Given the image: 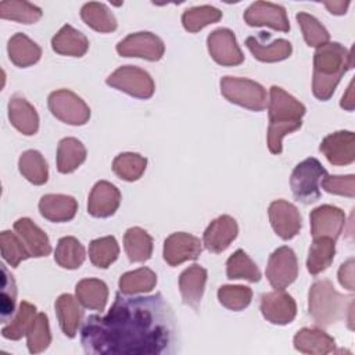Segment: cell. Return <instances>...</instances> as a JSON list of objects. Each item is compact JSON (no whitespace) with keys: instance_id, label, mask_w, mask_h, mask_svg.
<instances>
[{"instance_id":"obj_27","label":"cell","mask_w":355,"mask_h":355,"mask_svg":"<svg viewBox=\"0 0 355 355\" xmlns=\"http://www.w3.org/2000/svg\"><path fill=\"white\" fill-rule=\"evenodd\" d=\"M79 304L80 302L78 301V298L71 294H61L54 304L60 327L62 333L69 338L76 336L78 327L82 322L83 312Z\"/></svg>"},{"instance_id":"obj_25","label":"cell","mask_w":355,"mask_h":355,"mask_svg":"<svg viewBox=\"0 0 355 355\" xmlns=\"http://www.w3.org/2000/svg\"><path fill=\"white\" fill-rule=\"evenodd\" d=\"M51 47L61 55L82 57L89 50V40L82 32L67 24L53 36Z\"/></svg>"},{"instance_id":"obj_45","label":"cell","mask_w":355,"mask_h":355,"mask_svg":"<svg viewBox=\"0 0 355 355\" xmlns=\"http://www.w3.org/2000/svg\"><path fill=\"white\" fill-rule=\"evenodd\" d=\"M0 248H1L3 259L11 268H17L22 261L31 258V254L28 252V250H26L25 244L22 243V240L19 239V236L10 230L1 232Z\"/></svg>"},{"instance_id":"obj_6","label":"cell","mask_w":355,"mask_h":355,"mask_svg":"<svg viewBox=\"0 0 355 355\" xmlns=\"http://www.w3.org/2000/svg\"><path fill=\"white\" fill-rule=\"evenodd\" d=\"M220 93L227 101L250 111H262L268 105L263 86L247 78L223 76L220 79Z\"/></svg>"},{"instance_id":"obj_14","label":"cell","mask_w":355,"mask_h":355,"mask_svg":"<svg viewBox=\"0 0 355 355\" xmlns=\"http://www.w3.org/2000/svg\"><path fill=\"white\" fill-rule=\"evenodd\" d=\"M268 214L270 225L280 239L290 240L300 233L302 220L294 204L286 200H275L270 202Z\"/></svg>"},{"instance_id":"obj_29","label":"cell","mask_w":355,"mask_h":355,"mask_svg":"<svg viewBox=\"0 0 355 355\" xmlns=\"http://www.w3.org/2000/svg\"><path fill=\"white\" fill-rule=\"evenodd\" d=\"M75 294L80 305L93 311H104L108 300V287L100 279H83L78 282Z\"/></svg>"},{"instance_id":"obj_13","label":"cell","mask_w":355,"mask_h":355,"mask_svg":"<svg viewBox=\"0 0 355 355\" xmlns=\"http://www.w3.org/2000/svg\"><path fill=\"white\" fill-rule=\"evenodd\" d=\"M244 21L250 26H269L280 32L290 31L286 8L270 1L252 3L244 12Z\"/></svg>"},{"instance_id":"obj_4","label":"cell","mask_w":355,"mask_h":355,"mask_svg":"<svg viewBox=\"0 0 355 355\" xmlns=\"http://www.w3.org/2000/svg\"><path fill=\"white\" fill-rule=\"evenodd\" d=\"M354 297L340 294L330 280H316L308 295V312L318 326L326 327L345 318L352 311Z\"/></svg>"},{"instance_id":"obj_39","label":"cell","mask_w":355,"mask_h":355,"mask_svg":"<svg viewBox=\"0 0 355 355\" xmlns=\"http://www.w3.org/2000/svg\"><path fill=\"white\" fill-rule=\"evenodd\" d=\"M42 10L24 0H4L0 3V17L21 24H35L42 18Z\"/></svg>"},{"instance_id":"obj_22","label":"cell","mask_w":355,"mask_h":355,"mask_svg":"<svg viewBox=\"0 0 355 355\" xmlns=\"http://www.w3.org/2000/svg\"><path fill=\"white\" fill-rule=\"evenodd\" d=\"M8 119L25 136H32L39 129V115L35 107L22 96H12L8 101Z\"/></svg>"},{"instance_id":"obj_8","label":"cell","mask_w":355,"mask_h":355,"mask_svg":"<svg viewBox=\"0 0 355 355\" xmlns=\"http://www.w3.org/2000/svg\"><path fill=\"white\" fill-rule=\"evenodd\" d=\"M50 112L64 123L80 126L90 118L89 105L73 92L68 89H60L50 93L49 100Z\"/></svg>"},{"instance_id":"obj_43","label":"cell","mask_w":355,"mask_h":355,"mask_svg":"<svg viewBox=\"0 0 355 355\" xmlns=\"http://www.w3.org/2000/svg\"><path fill=\"white\" fill-rule=\"evenodd\" d=\"M50 343H51V333H50L47 315L43 312H39L26 333L28 349L31 354H39L47 349Z\"/></svg>"},{"instance_id":"obj_21","label":"cell","mask_w":355,"mask_h":355,"mask_svg":"<svg viewBox=\"0 0 355 355\" xmlns=\"http://www.w3.org/2000/svg\"><path fill=\"white\" fill-rule=\"evenodd\" d=\"M39 211L50 222H68L76 215L78 201L67 194H44L39 201Z\"/></svg>"},{"instance_id":"obj_50","label":"cell","mask_w":355,"mask_h":355,"mask_svg":"<svg viewBox=\"0 0 355 355\" xmlns=\"http://www.w3.org/2000/svg\"><path fill=\"white\" fill-rule=\"evenodd\" d=\"M323 4L329 10V12H331L334 15H343V14L347 12L349 1H343V0H338V1H324Z\"/></svg>"},{"instance_id":"obj_51","label":"cell","mask_w":355,"mask_h":355,"mask_svg":"<svg viewBox=\"0 0 355 355\" xmlns=\"http://www.w3.org/2000/svg\"><path fill=\"white\" fill-rule=\"evenodd\" d=\"M354 104H355V97H354V80L349 82L348 87H347V92L341 98V103L340 105L347 110V111H352L354 110Z\"/></svg>"},{"instance_id":"obj_3","label":"cell","mask_w":355,"mask_h":355,"mask_svg":"<svg viewBox=\"0 0 355 355\" xmlns=\"http://www.w3.org/2000/svg\"><path fill=\"white\" fill-rule=\"evenodd\" d=\"M268 110V148L272 154H280L283 137L301 128L306 110L302 103L279 86H272L269 90Z\"/></svg>"},{"instance_id":"obj_35","label":"cell","mask_w":355,"mask_h":355,"mask_svg":"<svg viewBox=\"0 0 355 355\" xmlns=\"http://www.w3.org/2000/svg\"><path fill=\"white\" fill-rule=\"evenodd\" d=\"M21 175L31 183L40 186L49 179V168L43 155L36 150H26L21 154L18 161Z\"/></svg>"},{"instance_id":"obj_17","label":"cell","mask_w":355,"mask_h":355,"mask_svg":"<svg viewBox=\"0 0 355 355\" xmlns=\"http://www.w3.org/2000/svg\"><path fill=\"white\" fill-rule=\"evenodd\" d=\"M319 150L331 165H349L355 161V135L349 130L330 133L322 140Z\"/></svg>"},{"instance_id":"obj_1","label":"cell","mask_w":355,"mask_h":355,"mask_svg":"<svg viewBox=\"0 0 355 355\" xmlns=\"http://www.w3.org/2000/svg\"><path fill=\"white\" fill-rule=\"evenodd\" d=\"M86 354L164 355L178 349L175 315L161 293L148 297L116 294L107 315H90L82 326Z\"/></svg>"},{"instance_id":"obj_44","label":"cell","mask_w":355,"mask_h":355,"mask_svg":"<svg viewBox=\"0 0 355 355\" xmlns=\"http://www.w3.org/2000/svg\"><path fill=\"white\" fill-rule=\"evenodd\" d=\"M297 22L302 31V36L308 46L311 47H320L326 43H329L330 35L327 29L320 24L318 18L308 12H298L295 15Z\"/></svg>"},{"instance_id":"obj_12","label":"cell","mask_w":355,"mask_h":355,"mask_svg":"<svg viewBox=\"0 0 355 355\" xmlns=\"http://www.w3.org/2000/svg\"><path fill=\"white\" fill-rule=\"evenodd\" d=\"M201 244L200 239L190 233H172L164 241V259L171 266H178L186 261H194L201 254Z\"/></svg>"},{"instance_id":"obj_31","label":"cell","mask_w":355,"mask_h":355,"mask_svg":"<svg viewBox=\"0 0 355 355\" xmlns=\"http://www.w3.org/2000/svg\"><path fill=\"white\" fill-rule=\"evenodd\" d=\"M123 247L130 262H146L153 254V239L141 227H129L123 234Z\"/></svg>"},{"instance_id":"obj_48","label":"cell","mask_w":355,"mask_h":355,"mask_svg":"<svg viewBox=\"0 0 355 355\" xmlns=\"http://www.w3.org/2000/svg\"><path fill=\"white\" fill-rule=\"evenodd\" d=\"M322 189L330 194L344 196L352 198L355 196V176L345 175V176H330L326 175L322 179Z\"/></svg>"},{"instance_id":"obj_49","label":"cell","mask_w":355,"mask_h":355,"mask_svg":"<svg viewBox=\"0 0 355 355\" xmlns=\"http://www.w3.org/2000/svg\"><path fill=\"white\" fill-rule=\"evenodd\" d=\"M354 268H355V262L354 258H348L344 263H341L340 269H338V283L349 290L354 291L355 290V275H354Z\"/></svg>"},{"instance_id":"obj_9","label":"cell","mask_w":355,"mask_h":355,"mask_svg":"<svg viewBox=\"0 0 355 355\" xmlns=\"http://www.w3.org/2000/svg\"><path fill=\"white\" fill-rule=\"evenodd\" d=\"M298 276V261L295 252L287 247L282 245L276 248L268 261L266 277L275 290H284L288 287Z\"/></svg>"},{"instance_id":"obj_5","label":"cell","mask_w":355,"mask_h":355,"mask_svg":"<svg viewBox=\"0 0 355 355\" xmlns=\"http://www.w3.org/2000/svg\"><path fill=\"white\" fill-rule=\"evenodd\" d=\"M327 175V171L316 158H306L301 161L293 171L290 178V187L297 201L302 204H312L320 198L319 184Z\"/></svg>"},{"instance_id":"obj_26","label":"cell","mask_w":355,"mask_h":355,"mask_svg":"<svg viewBox=\"0 0 355 355\" xmlns=\"http://www.w3.org/2000/svg\"><path fill=\"white\" fill-rule=\"evenodd\" d=\"M7 51L11 62L19 68H26L36 64L42 57V49L25 33H15L10 37Z\"/></svg>"},{"instance_id":"obj_28","label":"cell","mask_w":355,"mask_h":355,"mask_svg":"<svg viewBox=\"0 0 355 355\" xmlns=\"http://www.w3.org/2000/svg\"><path fill=\"white\" fill-rule=\"evenodd\" d=\"M245 46L257 58L262 62H277L288 58L293 53V46L286 39H276L272 43H262L255 36H248L245 39Z\"/></svg>"},{"instance_id":"obj_10","label":"cell","mask_w":355,"mask_h":355,"mask_svg":"<svg viewBox=\"0 0 355 355\" xmlns=\"http://www.w3.org/2000/svg\"><path fill=\"white\" fill-rule=\"evenodd\" d=\"M122 57H139L147 61H158L165 53L164 42L151 32H136L123 37L116 44Z\"/></svg>"},{"instance_id":"obj_41","label":"cell","mask_w":355,"mask_h":355,"mask_svg":"<svg viewBox=\"0 0 355 355\" xmlns=\"http://www.w3.org/2000/svg\"><path fill=\"white\" fill-rule=\"evenodd\" d=\"M119 255V245L114 236H105L93 240L89 244L90 262L101 269L108 268L116 261Z\"/></svg>"},{"instance_id":"obj_15","label":"cell","mask_w":355,"mask_h":355,"mask_svg":"<svg viewBox=\"0 0 355 355\" xmlns=\"http://www.w3.org/2000/svg\"><path fill=\"white\" fill-rule=\"evenodd\" d=\"M311 234L313 239L329 237L337 240L345 226V214L334 205H320L309 215Z\"/></svg>"},{"instance_id":"obj_2","label":"cell","mask_w":355,"mask_h":355,"mask_svg":"<svg viewBox=\"0 0 355 355\" xmlns=\"http://www.w3.org/2000/svg\"><path fill=\"white\" fill-rule=\"evenodd\" d=\"M352 53L337 42H329L316 49L313 55L312 93L318 100L327 101L343 75L352 68Z\"/></svg>"},{"instance_id":"obj_16","label":"cell","mask_w":355,"mask_h":355,"mask_svg":"<svg viewBox=\"0 0 355 355\" xmlns=\"http://www.w3.org/2000/svg\"><path fill=\"white\" fill-rule=\"evenodd\" d=\"M262 316L272 324H288L297 315L294 298L283 290H275L261 295Z\"/></svg>"},{"instance_id":"obj_23","label":"cell","mask_w":355,"mask_h":355,"mask_svg":"<svg viewBox=\"0 0 355 355\" xmlns=\"http://www.w3.org/2000/svg\"><path fill=\"white\" fill-rule=\"evenodd\" d=\"M294 348L302 354L326 355L334 351L336 341L322 329L304 327L294 336Z\"/></svg>"},{"instance_id":"obj_11","label":"cell","mask_w":355,"mask_h":355,"mask_svg":"<svg viewBox=\"0 0 355 355\" xmlns=\"http://www.w3.org/2000/svg\"><path fill=\"white\" fill-rule=\"evenodd\" d=\"M207 46L209 55L219 65L234 67L244 61V54L237 44L236 35L227 28L212 31L207 37Z\"/></svg>"},{"instance_id":"obj_32","label":"cell","mask_w":355,"mask_h":355,"mask_svg":"<svg viewBox=\"0 0 355 355\" xmlns=\"http://www.w3.org/2000/svg\"><path fill=\"white\" fill-rule=\"evenodd\" d=\"M336 255V240L329 237H318L313 239L308 259H306V269L311 275H319L324 272L333 262Z\"/></svg>"},{"instance_id":"obj_46","label":"cell","mask_w":355,"mask_h":355,"mask_svg":"<svg viewBox=\"0 0 355 355\" xmlns=\"http://www.w3.org/2000/svg\"><path fill=\"white\" fill-rule=\"evenodd\" d=\"M218 300L230 311H243L252 300V290L247 286L225 284L218 290Z\"/></svg>"},{"instance_id":"obj_24","label":"cell","mask_w":355,"mask_h":355,"mask_svg":"<svg viewBox=\"0 0 355 355\" xmlns=\"http://www.w3.org/2000/svg\"><path fill=\"white\" fill-rule=\"evenodd\" d=\"M207 283V270L194 263L186 268L179 277V290L183 302L194 309L198 308Z\"/></svg>"},{"instance_id":"obj_7","label":"cell","mask_w":355,"mask_h":355,"mask_svg":"<svg viewBox=\"0 0 355 355\" xmlns=\"http://www.w3.org/2000/svg\"><path fill=\"white\" fill-rule=\"evenodd\" d=\"M107 85L136 98H150L155 85L150 73L135 65H123L115 69L108 78Z\"/></svg>"},{"instance_id":"obj_33","label":"cell","mask_w":355,"mask_h":355,"mask_svg":"<svg viewBox=\"0 0 355 355\" xmlns=\"http://www.w3.org/2000/svg\"><path fill=\"white\" fill-rule=\"evenodd\" d=\"M80 17L87 26L101 33L114 32L118 26L116 19L110 8L98 1H89L83 4L80 8Z\"/></svg>"},{"instance_id":"obj_38","label":"cell","mask_w":355,"mask_h":355,"mask_svg":"<svg viewBox=\"0 0 355 355\" xmlns=\"http://www.w3.org/2000/svg\"><path fill=\"white\" fill-rule=\"evenodd\" d=\"M36 315H37L36 306L28 301H22L14 318L10 320L8 324H6L1 329V336L7 340H14V341L22 338V336H26Z\"/></svg>"},{"instance_id":"obj_36","label":"cell","mask_w":355,"mask_h":355,"mask_svg":"<svg viewBox=\"0 0 355 355\" xmlns=\"http://www.w3.org/2000/svg\"><path fill=\"white\" fill-rule=\"evenodd\" d=\"M86 258V252L80 241L72 236L61 237L57 243L54 259L64 269H78Z\"/></svg>"},{"instance_id":"obj_42","label":"cell","mask_w":355,"mask_h":355,"mask_svg":"<svg viewBox=\"0 0 355 355\" xmlns=\"http://www.w3.org/2000/svg\"><path fill=\"white\" fill-rule=\"evenodd\" d=\"M222 18V11L214 6H198L184 10L182 14L183 28L191 33L201 31L207 25L215 24Z\"/></svg>"},{"instance_id":"obj_34","label":"cell","mask_w":355,"mask_h":355,"mask_svg":"<svg viewBox=\"0 0 355 355\" xmlns=\"http://www.w3.org/2000/svg\"><path fill=\"white\" fill-rule=\"evenodd\" d=\"M157 284V275L148 268H139L123 273L119 277V290L125 295H135L151 291Z\"/></svg>"},{"instance_id":"obj_19","label":"cell","mask_w":355,"mask_h":355,"mask_svg":"<svg viewBox=\"0 0 355 355\" xmlns=\"http://www.w3.org/2000/svg\"><path fill=\"white\" fill-rule=\"evenodd\" d=\"M239 226L230 215H220L214 219L204 232L202 243L214 254L223 252L237 237Z\"/></svg>"},{"instance_id":"obj_20","label":"cell","mask_w":355,"mask_h":355,"mask_svg":"<svg viewBox=\"0 0 355 355\" xmlns=\"http://www.w3.org/2000/svg\"><path fill=\"white\" fill-rule=\"evenodd\" d=\"M14 232L25 244L31 257H47L51 252V245L47 234L29 218H19L14 223Z\"/></svg>"},{"instance_id":"obj_37","label":"cell","mask_w":355,"mask_h":355,"mask_svg":"<svg viewBox=\"0 0 355 355\" xmlns=\"http://www.w3.org/2000/svg\"><path fill=\"white\" fill-rule=\"evenodd\" d=\"M227 279H244L248 282H259L261 272L257 263L243 251L236 250L226 261Z\"/></svg>"},{"instance_id":"obj_47","label":"cell","mask_w":355,"mask_h":355,"mask_svg":"<svg viewBox=\"0 0 355 355\" xmlns=\"http://www.w3.org/2000/svg\"><path fill=\"white\" fill-rule=\"evenodd\" d=\"M1 266V294H0V318L1 322H7L15 312L17 286L12 275L8 272L6 265Z\"/></svg>"},{"instance_id":"obj_40","label":"cell","mask_w":355,"mask_h":355,"mask_svg":"<svg viewBox=\"0 0 355 355\" xmlns=\"http://www.w3.org/2000/svg\"><path fill=\"white\" fill-rule=\"evenodd\" d=\"M147 166V159L137 153L118 154L112 161L114 173L126 182H135L141 178Z\"/></svg>"},{"instance_id":"obj_30","label":"cell","mask_w":355,"mask_h":355,"mask_svg":"<svg viewBox=\"0 0 355 355\" xmlns=\"http://www.w3.org/2000/svg\"><path fill=\"white\" fill-rule=\"evenodd\" d=\"M86 159V148L80 140L65 137L60 140L57 147V169L60 173H71L76 171Z\"/></svg>"},{"instance_id":"obj_18","label":"cell","mask_w":355,"mask_h":355,"mask_svg":"<svg viewBox=\"0 0 355 355\" xmlns=\"http://www.w3.org/2000/svg\"><path fill=\"white\" fill-rule=\"evenodd\" d=\"M121 191L107 180L97 182L87 200V212L94 218H108L116 212L121 204Z\"/></svg>"}]
</instances>
